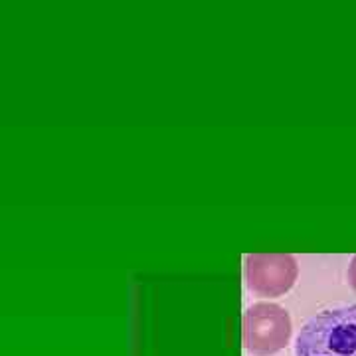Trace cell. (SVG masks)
<instances>
[{
    "instance_id": "6da1fadb",
    "label": "cell",
    "mask_w": 356,
    "mask_h": 356,
    "mask_svg": "<svg viewBox=\"0 0 356 356\" xmlns=\"http://www.w3.org/2000/svg\"><path fill=\"white\" fill-rule=\"evenodd\" d=\"M295 356H356V305L321 311L297 337Z\"/></svg>"
},
{
    "instance_id": "7a4b0ae2",
    "label": "cell",
    "mask_w": 356,
    "mask_h": 356,
    "mask_svg": "<svg viewBox=\"0 0 356 356\" xmlns=\"http://www.w3.org/2000/svg\"><path fill=\"white\" fill-rule=\"evenodd\" d=\"M293 334L289 313L275 303H255L242 321L243 348L254 356H271L283 350Z\"/></svg>"
},
{
    "instance_id": "3957f363",
    "label": "cell",
    "mask_w": 356,
    "mask_h": 356,
    "mask_svg": "<svg viewBox=\"0 0 356 356\" xmlns=\"http://www.w3.org/2000/svg\"><path fill=\"white\" fill-rule=\"evenodd\" d=\"M297 275L299 266L291 254L245 255V283L259 297H281L291 291Z\"/></svg>"
},
{
    "instance_id": "277c9868",
    "label": "cell",
    "mask_w": 356,
    "mask_h": 356,
    "mask_svg": "<svg viewBox=\"0 0 356 356\" xmlns=\"http://www.w3.org/2000/svg\"><path fill=\"white\" fill-rule=\"evenodd\" d=\"M348 283L356 291V255L350 259V266H348Z\"/></svg>"
}]
</instances>
